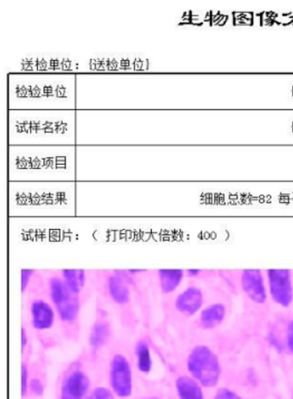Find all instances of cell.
Listing matches in <instances>:
<instances>
[{
    "mask_svg": "<svg viewBox=\"0 0 293 399\" xmlns=\"http://www.w3.org/2000/svg\"><path fill=\"white\" fill-rule=\"evenodd\" d=\"M44 271L48 295L54 305L59 322L69 335L76 333L82 305L67 288L58 269Z\"/></svg>",
    "mask_w": 293,
    "mask_h": 399,
    "instance_id": "obj_1",
    "label": "cell"
},
{
    "mask_svg": "<svg viewBox=\"0 0 293 399\" xmlns=\"http://www.w3.org/2000/svg\"><path fill=\"white\" fill-rule=\"evenodd\" d=\"M96 295L116 308L123 317L132 312L133 293L118 269H92Z\"/></svg>",
    "mask_w": 293,
    "mask_h": 399,
    "instance_id": "obj_2",
    "label": "cell"
},
{
    "mask_svg": "<svg viewBox=\"0 0 293 399\" xmlns=\"http://www.w3.org/2000/svg\"><path fill=\"white\" fill-rule=\"evenodd\" d=\"M187 370L203 386L217 385L220 376L219 359L209 346L200 344L192 348L187 357Z\"/></svg>",
    "mask_w": 293,
    "mask_h": 399,
    "instance_id": "obj_3",
    "label": "cell"
},
{
    "mask_svg": "<svg viewBox=\"0 0 293 399\" xmlns=\"http://www.w3.org/2000/svg\"><path fill=\"white\" fill-rule=\"evenodd\" d=\"M208 286L186 281L167 306L180 319L197 317L208 300Z\"/></svg>",
    "mask_w": 293,
    "mask_h": 399,
    "instance_id": "obj_4",
    "label": "cell"
},
{
    "mask_svg": "<svg viewBox=\"0 0 293 399\" xmlns=\"http://www.w3.org/2000/svg\"><path fill=\"white\" fill-rule=\"evenodd\" d=\"M263 272L270 305L281 310H291L293 307V269H265Z\"/></svg>",
    "mask_w": 293,
    "mask_h": 399,
    "instance_id": "obj_5",
    "label": "cell"
},
{
    "mask_svg": "<svg viewBox=\"0 0 293 399\" xmlns=\"http://www.w3.org/2000/svg\"><path fill=\"white\" fill-rule=\"evenodd\" d=\"M22 299L27 304L32 329L39 333L51 332L54 329L58 315L49 297L47 286Z\"/></svg>",
    "mask_w": 293,
    "mask_h": 399,
    "instance_id": "obj_6",
    "label": "cell"
},
{
    "mask_svg": "<svg viewBox=\"0 0 293 399\" xmlns=\"http://www.w3.org/2000/svg\"><path fill=\"white\" fill-rule=\"evenodd\" d=\"M152 281L154 293L159 295L167 306L186 282L185 269H152Z\"/></svg>",
    "mask_w": 293,
    "mask_h": 399,
    "instance_id": "obj_7",
    "label": "cell"
},
{
    "mask_svg": "<svg viewBox=\"0 0 293 399\" xmlns=\"http://www.w3.org/2000/svg\"><path fill=\"white\" fill-rule=\"evenodd\" d=\"M58 272L67 288L82 305L96 293L92 269H60Z\"/></svg>",
    "mask_w": 293,
    "mask_h": 399,
    "instance_id": "obj_8",
    "label": "cell"
},
{
    "mask_svg": "<svg viewBox=\"0 0 293 399\" xmlns=\"http://www.w3.org/2000/svg\"><path fill=\"white\" fill-rule=\"evenodd\" d=\"M111 385L116 395L129 398L132 394V371L127 357L121 353L113 356L111 364Z\"/></svg>",
    "mask_w": 293,
    "mask_h": 399,
    "instance_id": "obj_9",
    "label": "cell"
},
{
    "mask_svg": "<svg viewBox=\"0 0 293 399\" xmlns=\"http://www.w3.org/2000/svg\"><path fill=\"white\" fill-rule=\"evenodd\" d=\"M96 300V318L89 334V344L93 350H99L106 345L112 335V326L108 314L101 307V301L97 296Z\"/></svg>",
    "mask_w": 293,
    "mask_h": 399,
    "instance_id": "obj_10",
    "label": "cell"
},
{
    "mask_svg": "<svg viewBox=\"0 0 293 399\" xmlns=\"http://www.w3.org/2000/svg\"><path fill=\"white\" fill-rule=\"evenodd\" d=\"M89 379L84 372H73L63 383L60 399H84L89 388Z\"/></svg>",
    "mask_w": 293,
    "mask_h": 399,
    "instance_id": "obj_11",
    "label": "cell"
},
{
    "mask_svg": "<svg viewBox=\"0 0 293 399\" xmlns=\"http://www.w3.org/2000/svg\"><path fill=\"white\" fill-rule=\"evenodd\" d=\"M268 340L276 348H287L293 355V317L273 323Z\"/></svg>",
    "mask_w": 293,
    "mask_h": 399,
    "instance_id": "obj_12",
    "label": "cell"
},
{
    "mask_svg": "<svg viewBox=\"0 0 293 399\" xmlns=\"http://www.w3.org/2000/svg\"><path fill=\"white\" fill-rule=\"evenodd\" d=\"M46 287L44 271L37 269H20V293L22 298L29 293Z\"/></svg>",
    "mask_w": 293,
    "mask_h": 399,
    "instance_id": "obj_13",
    "label": "cell"
},
{
    "mask_svg": "<svg viewBox=\"0 0 293 399\" xmlns=\"http://www.w3.org/2000/svg\"><path fill=\"white\" fill-rule=\"evenodd\" d=\"M186 281L197 282L205 286L217 283L220 278V269H185Z\"/></svg>",
    "mask_w": 293,
    "mask_h": 399,
    "instance_id": "obj_14",
    "label": "cell"
},
{
    "mask_svg": "<svg viewBox=\"0 0 293 399\" xmlns=\"http://www.w3.org/2000/svg\"><path fill=\"white\" fill-rule=\"evenodd\" d=\"M176 390L180 399H204L200 385L189 377L176 380Z\"/></svg>",
    "mask_w": 293,
    "mask_h": 399,
    "instance_id": "obj_15",
    "label": "cell"
},
{
    "mask_svg": "<svg viewBox=\"0 0 293 399\" xmlns=\"http://www.w3.org/2000/svg\"><path fill=\"white\" fill-rule=\"evenodd\" d=\"M135 356H137L139 371L149 374L152 368V357L149 345L144 338L135 345Z\"/></svg>",
    "mask_w": 293,
    "mask_h": 399,
    "instance_id": "obj_16",
    "label": "cell"
},
{
    "mask_svg": "<svg viewBox=\"0 0 293 399\" xmlns=\"http://www.w3.org/2000/svg\"><path fill=\"white\" fill-rule=\"evenodd\" d=\"M87 399H115L111 391L104 387H99L93 391Z\"/></svg>",
    "mask_w": 293,
    "mask_h": 399,
    "instance_id": "obj_17",
    "label": "cell"
},
{
    "mask_svg": "<svg viewBox=\"0 0 293 399\" xmlns=\"http://www.w3.org/2000/svg\"><path fill=\"white\" fill-rule=\"evenodd\" d=\"M28 390V369L25 364L21 367V395L25 397Z\"/></svg>",
    "mask_w": 293,
    "mask_h": 399,
    "instance_id": "obj_18",
    "label": "cell"
},
{
    "mask_svg": "<svg viewBox=\"0 0 293 399\" xmlns=\"http://www.w3.org/2000/svg\"><path fill=\"white\" fill-rule=\"evenodd\" d=\"M214 399H242L237 395L234 391L228 389H220L218 391L216 398Z\"/></svg>",
    "mask_w": 293,
    "mask_h": 399,
    "instance_id": "obj_19",
    "label": "cell"
},
{
    "mask_svg": "<svg viewBox=\"0 0 293 399\" xmlns=\"http://www.w3.org/2000/svg\"><path fill=\"white\" fill-rule=\"evenodd\" d=\"M30 389H31L34 394L37 395V396H41V395L44 393L42 383L37 379H32L31 383H30Z\"/></svg>",
    "mask_w": 293,
    "mask_h": 399,
    "instance_id": "obj_20",
    "label": "cell"
},
{
    "mask_svg": "<svg viewBox=\"0 0 293 399\" xmlns=\"http://www.w3.org/2000/svg\"><path fill=\"white\" fill-rule=\"evenodd\" d=\"M29 344V334L27 329L25 326L21 327V351H25Z\"/></svg>",
    "mask_w": 293,
    "mask_h": 399,
    "instance_id": "obj_21",
    "label": "cell"
},
{
    "mask_svg": "<svg viewBox=\"0 0 293 399\" xmlns=\"http://www.w3.org/2000/svg\"><path fill=\"white\" fill-rule=\"evenodd\" d=\"M135 70H144V61H142L140 59H137L134 62Z\"/></svg>",
    "mask_w": 293,
    "mask_h": 399,
    "instance_id": "obj_22",
    "label": "cell"
},
{
    "mask_svg": "<svg viewBox=\"0 0 293 399\" xmlns=\"http://www.w3.org/2000/svg\"><path fill=\"white\" fill-rule=\"evenodd\" d=\"M118 67V62L116 59L108 60V70H116Z\"/></svg>",
    "mask_w": 293,
    "mask_h": 399,
    "instance_id": "obj_23",
    "label": "cell"
},
{
    "mask_svg": "<svg viewBox=\"0 0 293 399\" xmlns=\"http://www.w3.org/2000/svg\"><path fill=\"white\" fill-rule=\"evenodd\" d=\"M61 66L63 67V70H70L71 67H73V63H71V61L69 59H63L61 63Z\"/></svg>",
    "mask_w": 293,
    "mask_h": 399,
    "instance_id": "obj_24",
    "label": "cell"
},
{
    "mask_svg": "<svg viewBox=\"0 0 293 399\" xmlns=\"http://www.w3.org/2000/svg\"><path fill=\"white\" fill-rule=\"evenodd\" d=\"M37 69H39V70L47 69V67H48L47 63L44 59L39 60V61H37Z\"/></svg>",
    "mask_w": 293,
    "mask_h": 399,
    "instance_id": "obj_25",
    "label": "cell"
},
{
    "mask_svg": "<svg viewBox=\"0 0 293 399\" xmlns=\"http://www.w3.org/2000/svg\"><path fill=\"white\" fill-rule=\"evenodd\" d=\"M30 95L32 97L40 96L41 92L39 87L30 88Z\"/></svg>",
    "mask_w": 293,
    "mask_h": 399,
    "instance_id": "obj_26",
    "label": "cell"
},
{
    "mask_svg": "<svg viewBox=\"0 0 293 399\" xmlns=\"http://www.w3.org/2000/svg\"><path fill=\"white\" fill-rule=\"evenodd\" d=\"M213 15V13L212 11H208V13H206L204 20H203V21L209 22V24H211Z\"/></svg>",
    "mask_w": 293,
    "mask_h": 399,
    "instance_id": "obj_27",
    "label": "cell"
},
{
    "mask_svg": "<svg viewBox=\"0 0 293 399\" xmlns=\"http://www.w3.org/2000/svg\"><path fill=\"white\" fill-rule=\"evenodd\" d=\"M120 66L126 69V68L130 67V61L129 59H122L121 62H120Z\"/></svg>",
    "mask_w": 293,
    "mask_h": 399,
    "instance_id": "obj_28",
    "label": "cell"
},
{
    "mask_svg": "<svg viewBox=\"0 0 293 399\" xmlns=\"http://www.w3.org/2000/svg\"><path fill=\"white\" fill-rule=\"evenodd\" d=\"M59 61L58 59H52L50 62V66L52 69H56V68L59 67Z\"/></svg>",
    "mask_w": 293,
    "mask_h": 399,
    "instance_id": "obj_29",
    "label": "cell"
},
{
    "mask_svg": "<svg viewBox=\"0 0 293 399\" xmlns=\"http://www.w3.org/2000/svg\"><path fill=\"white\" fill-rule=\"evenodd\" d=\"M227 20H228L227 15H224V17L221 18V20L219 22H218L216 25L224 26L225 25V23H227Z\"/></svg>",
    "mask_w": 293,
    "mask_h": 399,
    "instance_id": "obj_30",
    "label": "cell"
},
{
    "mask_svg": "<svg viewBox=\"0 0 293 399\" xmlns=\"http://www.w3.org/2000/svg\"><path fill=\"white\" fill-rule=\"evenodd\" d=\"M56 94H58V95L59 97H62V96L65 95L66 89L63 88V87H59V88L56 89Z\"/></svg>",
    "mask_w": 293,
    "mask_h": 399,
    "instance_id": "obj_31",
    "label": "cell"
},
{
    "mask_svg": "<svg viewBox=\"0 0 293 399\" xmlns=\"http://www.w3.org/2000/svg\"><path fill=\"white\" fill-rule=\"evenodd\" d=\"M52 92H54V89H52L51 86H44V93L51 94Z\"/></svg>",
    "mask_w": 293,
    "mask_h": 399,
    "instance_id": "obj_32",
    "label": "cell"
},
{
    "mask_svg": "<svg viewBox=\"0 0 293 399\" xmlns=\"http://www.w3.org/2000/svg\"><path fill=\"white\" fill-rule=\"evenodd\" d=\"M292 13H283V17H288V16H291Z\"/></svg>",
    "mask_w": 293,
    "mask_h": 399,
    "instance_id": "obj_33",
    "label": "cell"
},
{
    "mask_svg": "<svg viewBox=\"0 0 293 399\" xmlns=\"http://www.w3.org/2000/svg\"><path fill=\"white\" fill-rule=\"evenodd\" d=\"M149 399H158V398H149Z\"/></svg>",
    "mask_w": 293,
    "mask_h": 399,
    "instance_id": "obj_34",
    "label": "cell"
},
{
    "mask_svg": "<svg viewBox=\"0 0 293 399\" xmlns=\"http://www.w3.org/2000/svg\"><path fill=\"white\" fill-rule=\"evenodd\" d=\"M292 96H293V88H292Z\"/></svg>",
    "mask_w": 293,
    "mask_h": 399,
    "instance_id": "obj_35",
    "label": "cell"
},
{
    "mask_svg": "<svg viewBox=\"0 0 293 399\" xmlns=\"http://www.w3.org/2000/svg\"><path fill=\"white\" fill-rule=\"evenodd\" d=\"M292 131H293V124H292Z\"/></svg>",
    "mask_w": 293,
    "mask_h": 399,
    "instance_id": "obj_36",
    "label": "cell"
},
{
    "mask_svg": "<svg viewBox=\"0 0 293 399\" xmlns=\"http://www.w3.org/2000/svg\"><path fill=\"white\" fill-rule=\"evenodd\" d=\"M292 25H293V23H292Z\"/></svg>",
    "mask_w": 293,
    "mask_h": 399,
    "instance_id": "obj_37",
    "label": "cell"
}]
</instances>
